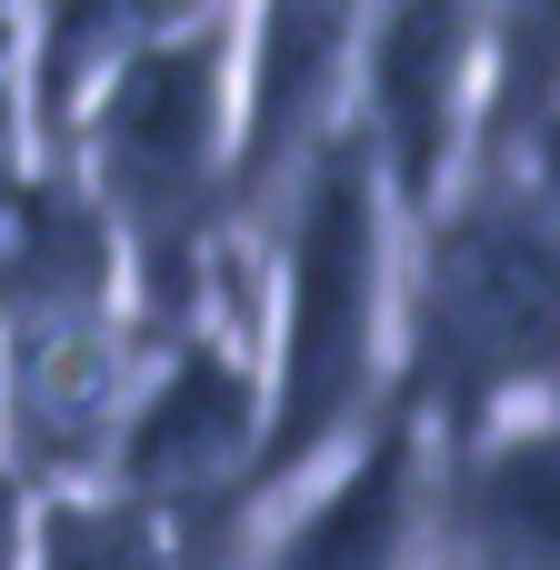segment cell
I'll use <instances>...</instances> for the list:
<instances>
[{
	"instance_id": "6da1fadb",
	"label": "cell",
	"mask_w": 560,
	"mask_h": 570,
	"mask_svg": "<svg viewBox=\"0 0 560 570\" xmlns=\"http://www.w3.org/2000/svg\"><path fill=\"white\" fill-rule=\"evenodd\" d=\"M250 261H261V451L240 531L271 521L301 481H321L401 401V210L351 120L311 150Z\"/></svg>"
},
{
	"instance_id": "277c9868",
	"label": "cell",
	"mask_w": 560,
	"mask_h": 570,
	"mask_svg": "<svg viewBox=\"0 0 560 570\" xmlns=\"http://www.w3.org/2000/svg\"><path fill=\"white\" fill-rule=\"evenodd\" d=\"M351 140L371 150L401 230L471 170V140H481V0H371L361 10Z\"/></svg>"
},
{
	"instance_id": "52a82bcc",
	"label": "cell",
	"mask_w": 560,
	"mask_h": 570,
	"mask_svg": "<svg viewBox=\"0 0 560 570\" xmlns=\"http://www.w3.org/2000/svg\"><path fill=\"white\" fill-rule=\"evenodd\" d=\"M431 570H560V401L431 441Z\"/></svg>"
},
{
	"instance_id": "5b68a950",
	"label": "cell",
	"mask_w": 560,
	"mask_h": 570,
	"mask_svg": "<svg viewBox=\"0 0 560 570\" xmlns=\"http://www.w3.org/2000/svg\"><path fill=\"white\" fill-rule=\"evenodd\" d=\"M371 0H240V110H230V220L240 250H261L271 210L311 170V150L351 120V60H361Z\"/></svg>"
},
{
	"instance_id": "ba28073f",
	"label": "cell",
	"mask_w": 560,
	"mask_h": 570,
	"mask_svg": "<svg viewBox=\"0 0 560 570\" xmlns=\"http://www.w3.org/2000/svg\"><path fill=\"white\" fill-rule=\"evenodd\" d=\"M20 570H220V561L190 551L160 511L120 501L110 481H60V491H30Z\"/></svg>"
},
{
	"instance_id": "8992f818",
	"label": "cell",
	"mask_w": 560,
	"mask_h": 570,
	"mask_svg": "<svg viewBox=\"0 0 560 570\" xmlns=\"http://www.w3.org/2000/svg\"><path fill=\"white\" fill-rule=\"evenodd\" d=\"M230 570H431V431L391 401L321 481L240 531Z\"/></svg>"
},
{
	"instance_id": "3957f363",
	"label": "cell",
	"mask_w": 560,
	"mask_h": 570,
	"mask_svg": "<svg viewBox=\"0 0 560 570\" xmlns=\"http://www.w3.org/2000/svg\"><path fill=\"white\" fill-rule=\"evenodd\" d=\"M401 401L471 441L560 401V210L521 170H461L401 230Z\"/></svg>"
},
{
	"instance_id": "7a4b0ae2",
	"label": "cell",
	"mask_w": 560,
	"mask_h": 570,
	"mask_svg": "<svg viewBox=\"0 0 560 570\" xmlns=\"http://www.w3.org/2000/svg\"><path fill=\"white\" fill-rule=\"evenodd\" d=\"M230 110H240V0L140 40L50 150L80 180L150 351L190 331V311L250 261L230 220Z\"/></svg>"
}]
</instances>
